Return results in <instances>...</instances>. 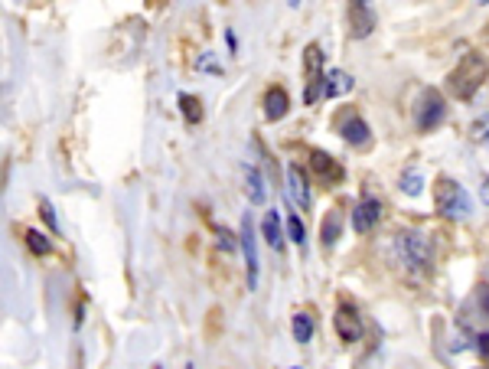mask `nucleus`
<instances>
[{
    "label": "nucleus",
    "mask_w": 489,
    "mask_h": 369,
    "mask_svg": "<svg viewBox=\"0 0 489 369\" xmlns=\"http://www.w3.org/2000/svg\"><path fill=\"white\" fill-rule=\"evenodd\" d=\"M287 187H290V199H294L300 209H310L313 197H310V187H307V177L304 170L297 167V163H290L287 167Z\"/></svg>",
    "instance_id": "nucleus-9"
},
{
    "label": "nucleus",
    "mask_w": 489,
    "mask_h": 369,
    "mask_svg": "<svg viewBox=\"0 0 489 369\" xmlns=\"http://www.w3.org/2000/svg\"><path fill=\"white\" fill-rule=\"evenodd\" d=\"M434 206H437V213L444 219H466L473 203H470V193L460 183L450 180V177H440L434 183Z\"/></svg>",
    "instance_id": "nucleus-3"
},
{
    "label": "nucleus",
    "mask_w": 489,
    "mask_h": 369,
    "mask_svg": "<svg viewBox=\"0 0 489 369\" xmlns=\"http://www.w3.org/2000/svg\"><path fill=\"white\" fill-rule=\"evenodd\" d=\"M23 235H26V245H30V252H33V255H49V252H52L49 235H42L40 229H26Z\"/></svg>",
    "instance_id": "nucleus-19"
},
{
    "label": "nucleus",
    "mask_w": 489,
    "mask_h": 369,
    "mask_svg": "<svg viewBox=\"0 0 489 369\" xmlns=\"http://www.w3.org/2000/svg\"><path fill=\"white\" fill-rule=\"evenodd\" d=\"M480 304L489 310V284H483V288H480Z\"/></svg>",
    "instance_id": "nucleus-27"
},
{
    "label": "nucleus",
    "mask_w": 489,
    "mask_h": 369,
    "mask_svg": "<svg viewBox=\"0 0 489 369\" xmlns=\"http://www.w3.org/2000/svg\"><path fill=\"white\" fill-rule=\"evenodd\" d=\"M444 115H447L444 95H440L437 88H424V92L418 95V102H414V124L421 131H430L444 121Z\"/></svg>",
    "instance_id": "nucleus-4"
},
{
    "label": "nucleus",
    "mask_w": 489,
    "mask_h": 369,
    "mask_svg": "<svg viewBox=\"0 0 489 369\" xmlns=\"http://www.w3.org/2000/svg\"><path fill=\"white\" fill-rule=\"evenodd\" d=\"M179 108H183V118L189 121V124H196V121L203 118V105H199V98H193V95H179Z\"/></svg>",
    "instance_id": "nucleus-20"
},
{
    "label": "nucleus",
    "mask_w": 489,
    "mask_h": 369,
    "mask_svg": "<svg viewBox=\"0 0 489 369\" xmlns=\"http://www.w3.org/2000/svg\"><path fill=\"white\" fill-rule=\"evenodd\" d=\"M480 197H483V203L489 206V173L483 177V187H480Z\"/></svg>",
    "instance_id": "nucleus-26"
},
{
    "label": "nucleus",
    "mask_w": 489,
    "mask_h": 369,
    "mask_svg": "<svg viewBox=\"0 0 489 369\" xmlns=\"http://www.w3.org/2000/svg\"><path fill=\"white\" fill-rule=\"evenodd\" d=\"M40 209H42V219H46V226H49L52 232H59V219H56V209H52V203L46 197H40Z\"/></svg>",
    "instance_id": "nucleus-23"
},
{
    "label": "nucleus",
    "mask_w": 489,
    "mask_h": 369,
    "mask_svg": "<svg viewBox=\"0 0 489 369\" xmlns=\"http://www.w3.org/2000/svg\"><path fill=\"white\" fill-rule=\"evenodd\" d=\"M375 30V13H372L369 4H353L349 7V33L355 40H365V36Z\"/></svg>",
    "instance_id": "nucleus-8"
},
{
    "label": "nucleus",
    "mask_w": 489,
    "mask_h": 369,
    "mask_svg": "<svg viewBox=\"0 0 489 369\" xmlns=\"http://www.w3.org/2000/svg\"><path fill=\"white\" fill-rule=\"evenodd\" d=\"M339 235H343V213L339 209H329L326 219L320 223V242H323V249H333L339 242Z\"/></svg>",
    "instance_id": "nucleus-13"
},
{
    "label": "nucleus",
    "mask_w": 489,
    "mask_h": 369,
    "mask_svg": "<svg viewBox=\"0 0 489 369\" xmlns=\"http://www.w3.org/2000/svg\"><path fill=\"white\" fill-rule=\"evenodd\" d=\"M219 249H225V252L235 249V235H232L228 229H219Z\"/></svg>",
    "instance_id": "nucleus-24"
},
{
    "label": "nucleus",
    "mask_w": 489,
    "mask_h": 369,
    "mask_svg": "<svg viewBox=\"0 0 489 369\" xmlns=\"http://www.w3.org/2000/svg\"><path fill=\"white\" fill-rule=\"evenodd\" d=\"M290 334H294L297 344H310L313 340V317L310 314H294V320H290Z\"/></svg>",
    "instance_id": "nucleus-17"
},
{
    "label": "nucleus",
    "mask_w": 489,
    "mask_h": 369,
    "mask_svg": "<svg viewBox=\"0 0 489 369\" xmlns=\"http://www.w3.org/2000/svg\"><path fill=\"white\" fill-rule=\"evenodd\" d=\"M245 193H248V203L261 206L268 199V187H264V177L258 167H245Z\"/></svg>",
    "instance_id": "nucleus-11"
},
{
    "label": "nucleus",
    "mask_w": 489,
    "mask_h": 369,
    "mask_svg": "<svg viewBox=\"0 0 489 369\" xmlns=\"http://www.w3.org/2000/svg\"><path fill=\"white\" fill-rule=\"evenodd\" d=\"M401 189H405L408 197H421L424 193V177L418 170H408L405 177H401Z\"/></svg>",
    "instance_id": "nucleus-22"
},
{
    "label": "nucleus",
    "mask_w": 489,
    "mask_h": 369,
    "mask_svg": "<svg viewBox=\"0 0 489 369\" xmlns=\"http://www.w3.org/2000/svg\"><path fill=\"white\" fill-rule=\"evenodd\" d=\"M242 252H245V268H248V288H258V239H254V229H252V219L245 216L242 223Z\"/></svg>",
    "instance_id": "nucleus-6"
},
{
    "label": "nucleus",
    "mask_w": 489,
    "mask_h": 369,
    "mask_svg": "<svg viewBox=\"0 0 489 369\" xmlns=\"http://www.w3.org/2000/svg\"><path fill=\"white\" fill-rule=\"evenodd\" d=\"M343 138H346L349 144H365V141H369V124H365L363 118H349L346 124H343Z\"/></svg>",
    "instance_id": "nucleus-18"
},
{
    "label": "nucleus",
    "mask_w": 489,
    "mask_h": 369,
    "mask_svg": "<svg viewBox=\"0 0 489 369\" xmlns=\"http://www.w3.org/2000/svg\"><path fill=\"white\" fill-rule=\"evenodd\" d=\"M287 108H290V98H287L284 88H268V95H264V118L281 121L287 115Z\"/></svg>",
    "instance_id": "nucleus-12"
},
{
    "label": "nucleus",
    "mask_w": 489,
    "mask_h": 369,
    "mask_svg": "<svg viewBox=\"0 0 489 369\" xmlns=\"http://www.w3.org/2000/svg\"><path fill=\"white\" fill-rule=\"evenodd\" d=\"M186 369H193V366H186Z\"/></svg>",
    "instance_id": "nucleus-29"
},
{
    "label": "nucleus",
    "mask_w": 489,
    "mask_h": 369,
    "mask_svg": "<svg viewBox=\"0 0 489 369\" xmlns=\"http://www.w3.org/2000/svg\"><path fill=\"white\" fill-rule=\"evenodd\" d=\"M353 92V76L343 69H329L323 76V98H336V95Z\"/></svg>",
    "instance_id": "nucleus-10"
},
{
    "label": "nucleus",
    "mask_w": 489,
    "mask_h": 369,
    "mask_svg": "<svg viewBox=\"0 0 489 369\" xmlns=\"http://www.w3.org/2000/svg\"><path fill=\"white\" fill-rule=\"evenodd\" d=\"M486 72H489V66H486V59H483L480 52H466L464 59L456 62V69L450 72V78H447V86H450V92L456 95V98H473L476 95V88L486 82Z\"/></svg>",
    "instance_id": "nucleus-1"
},
{
    "label": "nucleus",
    "mask_w": 489,
    "mask_h": 369,
    "mask_svg": "<svg viewBox=\"0 0 489 369\" xmlns=\"http://www.w3.org/2000/svg\"><path fill=\"white\" fill-rule=\"evenodd\" d=\"M261 232H264V242H268L274 252L284 249V232H281V213L278 209H268V213H264Z\"/></svg>",
    "instance_id": "nucleus-14"
},
{
    "label": "nucleus",
    "mask_w": 489,
    "mask_h": 369,
    "mask_svg": "<svg viewBox=\"0 0 489 369\" xmlns=\"http://www.w3.org/2000/svg\"><path fill=\"white\" fill-rule=\"evenodd\" d=\"M157 369H160V366H157Z\"/></svg>",
    "instance_id": "nucleus-30"
},
{
    "label": "nucleus",
    "mask_w": 489,
    "mask_h": 369,
    "mask_svg": "<svg viewBox=\"0 0 489 369\" xmlns=\"http://www.w3.org/2000/svg\"><path fill=\"white\" fill-rule=\"evenodd\" d=\"M310 163H313V170L320 173L323 180H339V177H343L339 163L333 160L329 154H323V151H310Z\"/></svg>",
    "instance_id": "nucleus-15"
},
{
    "label": "nucleus",
    "mask_w": 489,
    "mask_h": 369,
    "mask_svg": "<svg viewBox=\"0 0 489 369\" xmlns=\"http://www.w3.org/2000/svg\"><path fill=\"white\" fill-rule=\"evenodd\" d=\"M476 350H480L483 356H489V334H480V336H476Z\"/></svg>",
    "instance_id": "nucleus-25"
},
{
    "label": "nucleus",
    "mask_w": 489,
    "mask_h": 369,
    "mask_svg": "<svg viewBox=\"0 0 489 369\" xmlns=\"http://www.w3.org/2000/svg\"><path fill=\"white\" fill-rule=\"evenodd\" d=\"M304 66H307V76H310V86H320V69H323V52L317 43H310L304 49Z\"/></svg>",
    "instance_id": "nucleus-16"
},
{
    "label": "nucleus",
    "mask_w": 489,
    "mask_h": 369,
    "mask_svg": "<svg viewBox=\"0 0 489 369\" xmlns=\"http://www.w3.org/2000/svg\"><path fill=\"white\" fill-rule=\"evenodd\" d=\"M395 255L401 265L424 271V268H430V262H434V245H430V239L424 232L405 229L395 235Z\"/></svg>",
    "instance_id": "nucleus-2"
},
{
    "label": "nucleus",
    "mask_w": 489,
    "mask_h": 369,
    "mask_svg": "<svg viewBox=\"0 0 489 369\" xmlns=\"http://www.w3.org/2000/svg\"><path fill=\"white\" fill-rule=\"evenodd\" d=\"M486 144H489V134H486Z\"/></svg>",
    "instance_id": "nucleus-28"
},
{
    "label": "nucleus",
    "mask_w": 489,
    "mask_h": 369,
    "mask_svg": "<svg viewBox=\"0 0 489 369\" xmlns=\"http://www.w3.org/2000/svg\"><path fill=\"white\" fill-rule=\"evenodd\" d=\"M297 369H300V366H297Z\"/></svg>",
    "instance_id": "nucleus-31"
},
{
    "label": "nucleus",
    "mask_w": 489,
    "mask_h": 369,
    "mask_svg": "<svg viewBox=\"0 0 489 369\" xmlns=\"http://www.w3.org/2000/svg\"><path fill=\"white\" fill-rule=\"evenodd\" d=\"M287 235H290V242L300 245V249L307 245V229H304V223H300V216H287Z\"/></svg>",
    "instance_id": "nucleus-21"
},
{
    "label": "nucleus",
    "mask_w": 489,
    "mask_h": 369,
    "mask_svg": "<svg viewBox=\"0 0 489 369\" xmlns=\"http://www.w3.org/2000/svg\"><path fill=\"white\" fill-rule=\"evenodd\" d=\"M379 219H382V203H379V199L365 197V199L355 203V209H353V229L355 232H369L372 226L379 223Z\"/></svg>",
    "instance_id": "nucleus-7"
},
{
    "label": "nucleus",
    "mask_w": 489,
    "mask_h": 369,
    "mask_svg": "<svg viewBox=\"0 0 489 369\" xmlns=\"http://www.w3.org/2000/svg\"><path fill=\"white\" fill-rule=\"evenodd\" d=\"M333 327H336V336L343 344H355L363 336V317L353 304H339L336 314H333Z\"/></svg>",
    "instance_id": "nucleus-5"
}]
</instances>
